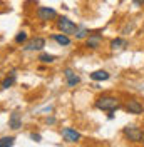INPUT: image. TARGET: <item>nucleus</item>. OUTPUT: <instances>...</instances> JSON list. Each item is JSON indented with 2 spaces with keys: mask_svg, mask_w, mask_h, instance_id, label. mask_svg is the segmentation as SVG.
Segmentation results:
<instances>
[{
  "mask_svg": "<svg viewBox=\"0 0 144 147\" xmlns=\"http://www.w3.org/2000/svg\"><path fill=\"white\" fill-rule=\"evenodd\" d=\"M96 107L99 110H107V112H114L121 107V104L116 97H111V95H102L96 100Z\"/></svg>",
  "mask_w": 144,
  "mask_h": 147,
  "instance_id": "nucleus-1",
  "label": "nucleus"
},
{
  "mask_svg": "<svg viewBox=\"0 0 144 147\" xmlns=\"http://www.w3.org/2000/svg\"><path fill=\"white\" fill-rule=\"evenodd\" d=\"M57 28L62 32V34H67V35H75V32H77V25L69 20L67 17H59L57 18Z\"/></svg>",
  "mask_w": 144,
  "mask_h": 147,
  "instance_id": "nucleus-2",
  "label": "nucleus"
},
{
  "mask_svg": "<svg viewBox=\"0 0 144 147\" xmlns=\"http://www.w3.org/2000/svg\"><path fill=\"white\" fill-rule=\"evenodd\" d=\"M122 134H124V137L127 139V140H131V142H143V130L139 127H136V125H127V127H124V130H122Z\"/></svg>",
  "mask_w": 144,
  "mask_h": 147,
  "instance_id": "nucleus-3",
  "label": "nucleus"
},
{
  "mask_svg": "<svg viewBox=\"0 0 144 147\" xmlns=\"http://www.w3.org/2000/svg\"><path fill=\"white\" fill-rule=\"evenodd\" d=\"M37 17L42 22H49V20L57 18V12L54 9H50V7H39L37 9Z\"/></svg>",
  "mask_w": 144,
  "mask_h": 147,
  "instance_id": "nucleus-4",
  "label": "nucleus"
},
{
  "mask_svg": "<svg viewBox=\"0 0 144 147\" xmlns=\"http://www.w3.org/2000/svg\"><path fill=\"white\" fill-rule=\"evenodd\" d=\"M62 137H64L65 142L74 144V142H79V140H81V134H79L77 130L71 129V127H64L62 129Z\"/></svg>",
  "mask_w": 144,
  "mask_h": 147,
  "instance_id": "nucleus-5",
  "label": "nucleus"
},
{
  "mask_svg": "<svg viewBox=\"0 0 144 147\" xmlns=\"http://www.w3.org/2000/svg\"><path fill=\"white\" fill-rule=\"evenodd\" d=\"M44 47H45V40L42 38V37H35V38H32V40L25 42L24 49L30 52V50H40V49H44Z\"/></svg>",
  "mask_w": 144,
  "mask_h": 147,
  "instance_id": "nucleus-6",
  "label": "nucleus"
},
{
  "mask_svg": "<svg viewBox=\"0 0 144 147\" xmlns=\"http://www.w3.org/2000/svg\"><path fill=\"white\" fill-rule=\"evenodd\" d=\"M101 44H102V35L101 34H89L87 38H86V45L92 49V50H96V49H99Z\"/></svg>",
  "mask_w": 144,
  "mask_h": 147,
  "instance_id": "nucleus-7",
  "label": "nucleus"
},
{
  "mask_svg": "<svg viewBox=\"0 0 144 147\" xmlns=\"http://www.w3.org/2000/svg\"><path fill=\"white\" fill-rule=\"evenodd\" d=\"M64 75H65V80H67V85L69 87H75L77 84L81 82V77L74 72V70H71V69H65L64 70Z\"/></svg>",
  "mask_w": 144,
  "mask_h": 147,
  "instance_id": "nucleus-8",
  "label": "nucleus"
},
{
  "mask_svg": "<svg viewBox=\"0 0 144 147\" xmlns=\"http://www.w3.org/2000/svg\"><path fill=\"white\" fill-rule=\"evenodd\" d=\"M9 127L17 130V129L22 127V117H20V112L18 110H14L10 114V119H9Z\"/></svg>",
  "mask_w": 144,
  "mask_h": 147,
  "instance_id": "nucleus-9",
  "label": "nucleus"
},
{
  "mask_svg": "<svg viewBox=\"0 0 144 147\" xmlns=\"http://www.w3.org/2000/svg\"><path fill=\"white\" fill-rule=\"evenodd\" d=\"M126 110L129 114H136V115H137V114H143L144 109H143V104H141V102L132 99V100H129L126 104Z\"/></svg>",
  "mask_w": 144,
  "mask_h": 147,
  "instance_id": "nucleus-10",
  "label": "nucleus"
},
{
  "mask_svg": "<svg viewBox=\"0 0 144 147\" xmlns=\"http://www.w3.org/2000/svg\"><path fill=\"white\" fill-rule=\"evenodd\" d=\"M90 79H92V80H96V82L107 80V79H109V72H106V70H96V72L90 74Z\"/></svg>",
  "mask_w": 144,
  "mask_h": 147,
  "instance_id": "nucleus-11",
  "label": "nucleus"
},
{
  "mask_svg": "<svg viewBox=\"0 0 144 147\" xmlns=\"http://www.w3.org/2000/svg\"><path fill=\"white\" fill-rule=\"evenodd\" d=\"M52 40H55L59 45H71V38L67 37V34H55L52 35Z\"/></svg>",
  "mask_w": 144,
  "mask_h": 147,
  "instance_id": "nucleus-12",
  "label": "nucleus"
},
{
  "mask_svg": "<svg viewBox=\"0 0 144 147\" xmlns=\"http://www.w3.org/2000/svg\"><path fill=\"white\" fill-rule=\"evenodd\" d=\"M15 82V72H10V75H7L5 79H3V82H2V89H9L12 87Z\"/></svg>",
  "mask_w": 144,
  "mask_h": 147,
  "instance_id": "nucleus-13",
  "label": "nucleus"
},
{
  "mask_svg": "<svg viewBox=\"0 0 144 147\" xmlns=\"http://www.w3.org/2000/svg\"><path fill=\"white\" fill-rule=\"evenodd\" d=\"M127 42L124 40V38H114L112 42H111V49L112 50H116V49H122V47H126Z\"/></svg>",
  "mask_w": 144,
  "mask_h": 147,
  "instance_id": "nucleus-14",
  "label": "nucleus"
},
{
  "mask_svg": "<svg viewBox=\"0 0 144 147\" xmlns=\"http://www.w3.org/2000/svg\"><path fill=\"white\" fill-rule=\"evenodd\" d=\"M39 60L44 62V64H52L55 60V55H50V54H40L39 55Z\"/></svg>",
  "mask_w": 144,
  "mask_h": 147,
  "instance_id": "nucleus-15",
  "label": "nucleus"
},
{
  "mask_svg": "<svg viewBox=\"0 0 144 147\" xmlns=\"http://www.w3.org/2000/svg\"><path fill=\"white\" fill-rule=\"evenodd\" d=\"M14 140H15L14 137H2V139H0V147H10V146H14Z\"/></svg>",
  "mask_w": 144,
  "mask_h": 147,
  "instance_id": "nucleus-16",
  "label": "nucleus"
},
{
  "mask_svg": "<svg viewBox=\"0 0 144 147\" xmlns=\"http://www.w3.org/2000/svg\"><path fill=\"white\" fill-rule=\"evenodd\" d=\"M15 42L17 44H25L27 42V32H18L15 35Z\"/></svg>",
  "mask_w": 144,
  "mask_h": 147,
  "instance_id": "nucleus-17",
  "label": "nucleus"
},
{
  "mask_svg": "<svg viewBox=\"0 0 144 147\" xmlns=\"http://www.w3.org/2000/svg\"><path fill=\"white\" fill-rule=\"evenodd\" d=\"M89 35V32H87V28H77V32H75V38H86V37Z\"/></svg>",
  "mask_w": 144,
  "mask_h": 147,
  "instance_id": "nucleus-18",
  "label": "nucleus"
},
{
  "mask_svg": "<svg viewBox=\"0 0 144 147\" xmlns=\"http://www.w3.org/2000/svg\"><path fill=\"white\" fill-rule=\"evenodd\" d=\"M30 139H32V140H35V142H40V136H39V134H30Z\"/></svg>",
  "mask_w": 144,
  "mask_h": 147,
  "instance_id": "nucleus-19",
  "label": "nucleus"
},
{
  "mask_svg": "<svg viewBox=\"0 0 144 147\" xmlns=\"http://www.w3.org/2000/svg\"><path fill=\"white\" fill-rule=\"evenodd\" d=\"M45 122H47V124H55V119H54V117H47Z\"/></svg>",
  "mask_w": 144,
  "mask_h": 147,
  "instance_id": "nucleus-20",
  "label": "nucleus"
},
{
  "mask_svg": "<svg viewBox=\"0 0 144 147\" xmlns=\"http://www.w3.org/2000/svg\"><path fill=\"white\" fill-rule=\"evenodd\" d=\"M134 3H136V5H143L144 0H134Z\"/></svg>",
  "mask_w": 144,
  "mask_h": 147,
  "instance_id": "nucleus-21",
  "label": "nucleus"
},
{
  "mask_svg": "<svg viewBox=\"0 0 144 147\" xmlns=\"http://www.w3.org/2000/svg\"><path fill=\"white\" fill-rule=\"evenodd\" d=\"M143 144H144V137H143Z\"/></svg>",
  "mask_w": 144,
  "mask_h": 147,
  "instance_id": "nucleus-22",
  "label": "nucleus"
},
{
  "mask_svg": "<svg viewBox=\"0 0 144 147\" xmlns=\"http://www.w3.org/2000/svg\"><path fill=\"white\" fill-rule=\"evenodd\" d=\"M143 30H144V27H143Z\"/></svg>",
  "mask_w": 144,
  "mask_h": 147,
  "instance_id": "nucleus-23",
  "label": "nucleus"
}]
</instances>
